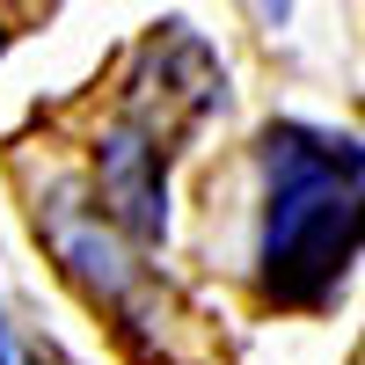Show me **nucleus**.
Masks as SVG:
<instances>
[{
    "instance_id": "f257e3e1",
    "label": "nucleus",
    "mask_w": 365,
    "mask_h": 365,
    "mask_svg": "<svg viewBox=\"0 0 365 365\" xmlns=\"http://www.w3.org/2000/svg\"><path fill=\"white\" fill-rule=\"evenodd\" d=\"M227 270L278 307H314L365 249V146L314 125H270L212 182Z\"/></svg>"
},
{
    "instance_id": "f03ea898",
    "label": "nucleus",
    "mask_w": 365,
    "mask_h": 365,
    "mask_svg": "<svg viewBox=\"0 0 365 365\" xmlns=\"http://www.w3.org/2000/svg\"><path fill=\"white\" fill-rule=\"evenodd\" d=\"M0 365H29V358H22V344L8 336V322H0Z\"/></svg>"
},
{
    "instance_id": "7ed1b4c3",
    "label": "nucleus",
    "mask_w": 365,
    "mask_h": 365,
    "mask_svg": "<svg viewBox=\"0 0 365 365\" xmlns=\"http://www.w3.org/2000/svg\"><path fill=\"white\" fill-rule=\"evenodd\" d=\"M358 365H365V358H358Z\"/></svg>"
}]
</instances>
